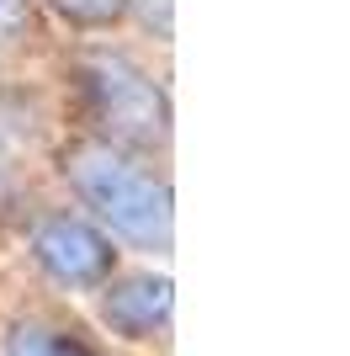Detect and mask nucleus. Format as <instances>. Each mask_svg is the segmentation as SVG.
Wrapping results in <instances>:
<instances>
[{"label": "nucleus", "mask_w": 350, "mask_h": 356, "mask_svg": "<svg viewBox=\"0 0 350 356\" xmlns=\"http://www.w3.org/2000/svg\"><path fill=\"white\" fill-rule=\"evenodd\" d=\"M6 356H101L96 346H85L80 335L48 325V319H22L6 335Z\"/></svg>", "instance_id": "5"}, {"label": "nucleus", "mask_w": 350, "mask_h": 356, "mask_svg": "<svg viewBox=\"0 0 350 356\" xmlns=\"http://www.w3.org/2000/svg\"><path fill=\"white\" fill-rule=\"evenodd\" d=\"M32 22V6L27 0H0V43H16Z\"/></svg>", "instance_id": "7"}, {"label": "nucleus", "mask_w": 350, "mask_h": 356, "mask_svg": "<svg viewBox=\"0 0 350 356\" xmlns=\"http://www.w3.org/2000/svg\"><path fill=\"white\" fill-rule=\"evenodd\" d=\"M58 170L74 186V197L117 239H128L138 250H170V234H175L170 181L154 176L133 149L112 144V138H74L64 149Z\"/></svg>", "instance_id": "1"}, {"label": "nucleus", "mask_w": 350, "mask_h": 356, "mask_svg": "<svg viewBox=\"0 0 350 356\" xmlns=\"http://www.w3.org/2000/svg\"><path fill=\"white\" fill-rule=\"evenodd\" d=\"M32 255L58 287H101L112 282V266H117L112 239L74 213H48L32 229Z\"/></svg>", "instance_id": "3"}, {"label": "nucleus", "mask_w": 350, "mask_h": 356, "mask_svg": "<svg viewBox=\"0 0 350 356\" xmlns=\"http://www.w3.org/2000/svg\"><path fill=\"white\" fill-rule=\"evenodd\" d=\"M101 314L122 341H160L170 330V277H117L101 282Z\"/></svg>", "instance_id": "4"}, {"label": "nucleus", "mask_w": 350, "mask_h": 356, "mask_svg": "<svg viewBox=\"0 0 350 356\" xmlns=\"http://www.w3.org/2000/svg\"><path fill=\"white\" fill-rule=\"evenodd\" d=\"M48 6L74 27H117L128 11V0H48Z\"/></svg>", "instance_id": "6"}, {"label": "nucleus", "mask_w": 350, "mask_h": 356, "mask_svg": "<svg viewBox=\"0 0 350 356\" xmlns=\"http://www.w3.org/2000/svg\"><path fill=\"white\" fill-rule=\"evenodd\" d=\"M80 96L96 122V138L122 149H160L170 138V102L128 54H85L80 59Z\"/></svg>", "instance_id": "2"}]
</instances>
